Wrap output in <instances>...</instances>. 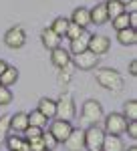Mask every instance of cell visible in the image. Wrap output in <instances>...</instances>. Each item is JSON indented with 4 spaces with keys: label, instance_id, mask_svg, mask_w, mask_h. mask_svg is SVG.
<instances>
[{
    "label": "cell",
    "instance_id": "cell-1",
    "mask_svg": "<svg viewBox=\"0 0 137 151\" xmlns=\"http://www.w3.org/2000/svg\"><path fill=\"white\" fill-rule=\"evenodd\" d=\"M95 79H97V83L101 85L103 89H107V91L117 93V91L123 89V75H121L119 70H115V69H99L95 73Z\"/></svg>",
    "mask_w": 137,
    "mask_h": 151
},
{
    "label": "cell",
    "instance_id": "cell-2",
    "mask_svg": "<svg viewBox=\"0 0 137 151\" xmlns=\"http://www.w3.org/2000/svg\"><path fill=\"white\" fill-rule=\"evenodd\" d=\"M75 115H77V107H75V101H73V95L63 93L61 99L57 101V113H55V117L63 119V121H73Z\"/></svg>",
    "mask_w": 137,
    "mask_h": 151
},
{
    "label": "cell",
    "instance_id": "cell-3",
    "mask_svg": "<svg viewBox=\"0 0 137 151\" xmlns=\"http://www.w3.org/2000/svg\"><path fill=\"white\" fill-rule=\"evenodd\" d=\"M81 117H83V121H87L89 125H95V123H99L103 117V105L99 101H95V99H87L83 107H81Z\"/></svg>",
    "mask_w": 137,
    "mask_h": 151
},
{
    "label": "cell",
    "instance_id": "cell-4",
    "mask_svg": "<svg viewBox=\"0 0 137 151\" xmlns=\"http://www.w3.org/2000/svg\"><path fill=\"white\" fill-rule=\"evenodd\" d=\"M103 141H105V131L97 123L85 131V149L87 151H101Z\"/></svg>",
    "mask_w": 137,
    "mask_h": 151
},
{
    "label": "cell",
    "instance_id": "cell-5",
    "mask_svg": "<svg viewBox=\"0 0 137 151\" xmlns=\"http://www.w3.org/2000/svg\"><path fill=\"white\" fill-rule=\"evenodd\" d=\"M125 125H127V119L123 117V113H109L105 117L103 131L109 133V135H123L125 133Z\"/></svg>",
    "mask_w": 137,
    "mask_h": 151
},
{
    "label": "cell",
    "instance_id": "cell-6",
    "mask_svg": "<svg viewBox=\"0 0 137 151\" xmlns=\"http://www.w3.org/2000/svg\"><path fill=\"white\" fill-rule=\"evenodd\" d=\"M4 45L12 50H18V48H22L26 45V32H24L22 26H12L6 30V35H4Z\"/></svg>",
    "mask_w": 137,
    "mask_h": 151
},
{
    "label": "cell",
    "instance_id": "cell-7",
    "mask_svg": "<svg viewBox=\"0 0 137 151\" xmlns=\"http://www.w3.org/2000/svg\"><path fill=\"white\" fill-rule=\"evenodd\" d=\"M75 67L79 70H93L99 67V57L87 48V50H83L79 55H75Z\"/></svg>",
    "mask_w": 137,
    "mask_h": 151
},
{
    "label": "cell",
    "instance_id": "cell-8",
    "mask_svg": "<svg viewBox=\"0 0 137 151\" xmlns=\"http://www.w3.org/2000/svg\"><path fill=\"white\" fill-rule=\"evenodd\" d=\"M89 50L95 52L97 57H103V55H107L109 50H111V40H109V36H103V35H91L89 36Z\"/></svg>",
    "mask_w": 137,
    "mask_h": 151
},
{
    "label": "cell",
    "instance_id": "cell-9",
    "mask_svg": "<svg viewBox=\"0 0 137 151\" xmlns=\"http://www.w3.org/2000/svg\"><path fill=\"white\" fill-rule=\"evenodd\" d=\"M50 135L58 141V143H63V141L68 137V133L73 131V125H71V121H63V119H55L53 123H50Z\"/></svg>",
    "mask_w": 137,
    "mask_h": 151
},
{
    "label": "cell",
    "instance_id": "cell-10",
    "mask_svg": "<svg viewBox=\"0 0 137 151\" xmlns=\"http://www.w3.org/2000/svg\"><path fill=\"white\" fill-rule=\"evenodd\" d=\"M65 149L67 151H81L85 149V131L83 129H75L73 127V131L68 133V137L65 141Z\"/></svg>",
    "mask_w": 137,
    "mask_h": 151
},
{
    "label": "cell",
    "instance_id": "cell-11",
    "mask_svg": "<svg viewBox=\"0 0 137 151\" xmlns=\"http://www.w3.org/2000/svg\"><path fill=\"white\" fill-rule=\"evenodd\" d=\"M8 127H10V133L16 131V133H24V129L28 127V115L24 111H18L14 115H8Z\"/></svg>",
    "mask_w": 137,
    "mask_h": 151
},
{
    "label": "cell",
    "instance_id": "cell-12",
    "mask_svg": "<svg viewBox=\"0 0 137 151\" xmlns=\"http://www.w3.org/2000/svg\"><path fill=\"white\" fill-rule=\"evenodd\" d=\"M50 63H53V67H57V69H63V67H67L71 65V52L65 50V48H53L50 50Z\"/></svg>",
    "mask_w": 137,
    "mask_h": 151
},
{
    "label": "cell",
    "instance_id": "cell-13",
    "mask_svg": "<svg viewBox=\"0 0 137 151\" xmlns=\"http://www.w3.org/2000/svg\"><path fill=\"white\" fill-rule=\"evenodd\" d=\"M40 42H43V47H45L46 50H53V48L61 47V36L48 26V28H45V30L40 32Z\"/></svg>",
    "mask_w": 137,
    "mask_h": 151
},
{
    "label": "cell",
    "instance_id": "cell-14",
    "mask_svg": "<svg viewBox=\"0 0 137 151\" xmlns=\"http://www.w3.org/2000/svg\"><path fill=\"white\" fill-rule=\"evenodd\" d=\"M89 16H91V24H97V26H101L109 20V16H107V4L101 2V4H95L91 10H89Z\"/></svg>",
    "mask_w": 137,
    "mask_h": 151
},
{
    "label": "cell",
    "instance_id": "cell-15",
    "mask_svg": "<svg viewBox=\"0 0 137 151\" xmlns=\"http://www.w3.org/2000/svg\"><path fill=\"white\" fill-rule=\"evenodd\" d=\"M71 22L79 24V26H83V28H87L89 24H91V16H89V8H85V6H77L75 10H73V14H71V18H68Z\"/></svg>",
    "mask_w": 137,
    "mask_h": 151
},
{
    "label": "cell",
    "instance_id": "cell-16",
    "mask_svg": "<svg viewBox=\"0 0 137 151\" xmlns=\"http://www.w3.org/2000/svg\"><path fill=\"white\" fill-rule=\"evenodd\" d=\"M103 151H125V143L121 139V135H109V133H105Z\"/></svg>",
    "mask_w": 137,
    "mask_h": 151
},
{
    "label": "cell",
    "instance_id": "cell-17",
    "mask_svg": "<svg viewBox=\"0 0 137 151\" xmlns=\"http://www.w3.org/2000/svg\"><path fill=\"white\" fill-rule=\"evenodd\" d=\"M36 111H40V113L50 121V119H55V113H57V101H53V99H48V97H43V99L38 101Z\"/></svg>",
    "mask_w": 137,
    "mask_h": 151
},
{
    "label": "cell",
    "instance_id": "cell-18",
    "mask_svg": "<svg viewBox=\"0 0 137 151\" xmlns=\"http://www.w3.org/2000/svg\"><path fill=\"white\" fill-rule=\"evenodd\" d=\"M117 40L123 47H133V45H137V30L131 26L123 28V30H117Z\"/></svg>",
    "mask_w": 137,
    "mask_h": 151
},
{
    "label": "cell",
    "instance_id": "cell-19",
    "mask_svg": "<svg viewBox=\"0 0 137 151\" xmlns=\"http://www.w3.org/2000/svg\"><path fill=\"white\" fill-rule=\"evenodd\" d=\"M89 36H91V35L85 30L79 38H73V40H71V48H68V52L79 55V52H83V50H87V47H89Z\"/></svg>",
    "mask_w": 137,
    "mask_h": 151
},
{
    "label": "cell",
    "instance_id": "cell-20",
    "mask_svg": "<svg viewBox=\"0 0 137 151\" xmlns=\"http://www.w3.org/2000/svg\"><path fill=\"white\" fill-rule=\"evenodd\" d=\"M16 81H18V69L8 65V67H6V70L0 75V85H4V87H12Z\"/></svg>",
    "mask_w": 137,
    "mask_h": 151
},
{
    "label": "cell",
    "instance_id": "cell-21",
    "mask_svg": "<svg viewBox=\"0 0 137 151\" xmlns=\"http://www.w3.org/2000/svg\"><path fill=\"white\" fill-rule=\"evenodd\" d=\"M28 115V125H32V127H40V129H45L46 127V123H48V119H46L40 111H30V113H26Z\"/></svg>",
    "mask_w": 137,
    "mask_h": 151
},
{
    "label": "cell",
    "instance_id": "cell-22",
    "mask_svg": "<svg viewBox=\"0 0 137 151\" xmlns=\"http://www.w3.org/2000/svg\"><path fill=\"white\" fill-rule=\"evenodd\" d=\"M4 141H6V147H8V151H18L20 149V145H22V137L18 135V133H8L6 137H4Z\"/></svg>",
    "mask_w": 137,
    "mask_h": 151
},
{
    "label": "cell",
    "instance_id": "cell-23",
    "mask_svg": "<svg viewBox=\"0 0 137 151\" xmlns=\"http://www.w3.org/2000/svg\"><path fill=\"white\" fill-rule=\"evenodd\" d=\"M68 24H71V20H68V18H65V16H58V18H55V22H53V26H50V28H53V30H55V32H57V35L63 38V36L67 35Z\"/></svg>",
    "mask_w": 137,
    "mask_h": 151
},
{
    "label": "cell",
    "instance_id": "cell-24",
    "mask_svg": "<svg viewBox=\"0 0 137 151\" xmlns=\"http://www.w3.org/2000/svg\"><path fill=\"white\" fill-rule=\"evenodd\" d=\"M105 4H107V16H109V20H113L115 16H119V14H123V12H125V6H123L119 0L105 2Z\"/></svg>",
    "mask_w": 137,
    "mask_h": 151
},
{
    "label": "cell",
    "instance_id": "cell-25",
    "mask_svg": "<svg viewBox=\"0 0 137 151\" xmlns=\"http://www.w3.org/2000/svg\"><path fill=\"white\" fill-rule=\"evenodd\" d=\"M123 117H125L127 121L137 119V101H135V99L125 101V105H123Z\"/></svg>",
    "mask_w": 137,
    "mask_h": 151
},
{
    "label": "cell",
    "instance_id": "cell-26",
    "mask_svg": "<svg viewBox=\"0 0 137 151\" xmlns=\"http://www.w3.org/2000/svg\"><path fill=\"white\" fill-rule=\"evenodd\" d=\"M111 26H113L115 30H123V28H129V14H127V12H123V14L115 16L113 20H111Z\"/></svg>",
    "mask_w": 137,
    "mask_h": 151
},
{
    "label": "cell",
    "instance_id": "cell-27",
    "mask_svg": "<svg viewBox=\"0 0 137 151\" xmlns=\"http://www.w3.org/2000/svg\"><path fill=\"white\" fill-rule=\"evenodd\" d=\"M12 99H14V95H12L10 87H4V85H0V105L2 107H6V105L12 103Z\"/></svg>",
    "mask_w": 137,
    "mask_h": 151
},
{
    "label": "cell",
    "instance_id": "cell-28",
    "mask_svg": "<svg viewBox=\"0 0 137 151\" xmlns=\"http://www.w3.org/2000/svg\"><path fill=\"white\" fill-rule=\"evenodd\" d=\"M85 30H87V28H83V26H79V24L71 22V24H68V28H67V35H65V36H67L68 40H73V38H79V36L83 35Z\"/></svg>",
    "mask_w": 137,
    "mask_h": 151
},
{
    "label": "cell",
    "instance_id": "cell-29",
    "mask_svg": "<svg viewBox=\"0 0 137 151\" xmlns=\"http://www.w3.org/2000/svg\"><path fill=\"white\" fill-rule=\"evenodd\" d=\"M43 143H45V147H46V151H53L55 149V147H57L58 145V141L55 139V137H53V135H50V131H43Z\"/></svg>",
    "mask_w": 137,
    "mask_h": 151
},
{
    "label": "cell",
    "instance_id": "cell-30",
    "mask_svg": "<svg viewBox=\"0 0 137 151\" xmlns=\"http://www.w3.org/2000/svg\"><path fill=\"white\" fill-rule=\"evenodd\" d=\"M24 133H26V141H32V139L43 137V129L40 127H32V125H28V127L24 129Z\"/></svg>",
    "mask_w": 137,
    "mask_h": 151
},
{
    "label": "cell",
    "instance_id": "cell-31",
    "mask_svg": "<svg viewBox=\"0 0 137 151\" xmlns=\"http://www.w3.org/2000/svg\"><path fill=\"white\" fill-rule=\"evenodd\" d=\"M125 133H127V135H129V137H131L133 141L137 139V119H131V121H127Z\"/></svg>",
    "mask_w": 137,
    "mask_h": 151
},
{
    "label": "cell",
    "instance_id": "cell-32",
    "mask_svg": "<svg viewBox=\"0 0 137 151\" xmlns=\"http://www.w3.org/2000/svg\"><path fill=\"white\" fill-rule=\"evenodd\" d=\"M8 131H10V127H8V117H0V139H4L8 135Z\"/></svg>",
    "mask_w": 137,
    "mask_h": 151
},
{
    "label": "cell",
    "instance_id": "cell-33",
    "mask_svg": "<svg viewBox=\"0 0 137 151\" xmlns=\"http://www.w3.org/2000/svg\"><path fill=\"white\" fill-rule=\"evenodd\" d=\"M28 143H30V151H46L45 143H43V137H38V139H32V141H28Z\"/></svg>",
    "mask_w": 137,
    "mask_h": 151
},
{
    "label": "cell",
    "instance_id": "cell-34",
    "mask_svg": "<svg viewBox=\"0 0 137 151\" xmlns=\"http://www.w3.org/2000/svg\"><path fill=\"white\" fill-rule=\"evenodd\" d=\"M129 75H131V77L137 75V60H131V63H129Z\"/></svg>",
    "mask_w": 137,
    "mask_h": 151
},
{
    "label": "cell",
    "instance_id": "cell-35",
    "mask_svg": "<svg viewBox=\"0 0 137 151\" xmlns=\"http://www.w3.org/2000/svg\"><path fill=\"white\" fill-rule=\"evenodd\" d=\"M18 151H30V143H28V141L24 139V141H22V145H20V149H18Z\"/></svg>",
    "mask_w": 137,
    "mask_h": 151
},
{
    "label": "cell",
    "instance_id": "cell-36",
    "mask_svg": "<svg viewBox=\"0 0 137 151\" xmlns=\"http://www.w3.org/2000/svg\"><path fill=\"white\" fill-rule=\"evenodd\" d=\"M6 67H8V63H6V60H2V58H0V75H2V73H4V70H6Z\"/></svg>",
    "mask_w": 137,
    "mask_h": 151
},
{
    "label": "cell",
    "instance_id": "cell-37",
    "mask_svg": "<svg viewBox=\"0 0 137 151\" xmlns=\"http://www.w3.org/2000/svg\"><path fill=\"white\" fill-rule=\"evenodd\" d=\"M125 151H137V145H131V147H127Z\"/></svg>",
    "mask_w": 137,
    "mask_h": 151
},
{
    "label": "cell",
    "instance_id": "cell-38",
    "mask_svg": "<svg viewBox=\"0 0 137 151\" xmlns=\"http://www.w3.org/2000/svg\"><path fill=\"white\" fill-rule=\"evenodd\" d=\"M119 2H121V4H127V2H131V0H119Z\"/></svg>",
    "mask_w": 137,
    "mask_h": 151
},
{
    "label": "cell",
    "instance_id": "cell-39",
    "mask_svg": "<svg viewBox=\"0 0 137 151\" xmlns=\"http://www.w3.org/2000/svg\"><path fill=\"white\" fill-rule=\"evenodd\" d=\"M105 2H113V0H105Z\"/></svg>",
    "mask_w": 137,
    "mask_h": 151
},
{
    "label": "cell",
    "instance_id": "cell-40",
    "mask_svg": "<svg viewBox=\"0 0 137 151\" xmlns=\"http://www.w3.org/2000/svg\"><path fill=\"white\" fill-rule=\"evenodd\" d=\"M101 151H103V149H101Z\"/></svg>",
    "mask_w": 137,
    "mask_h": 151
}]
</instances>
